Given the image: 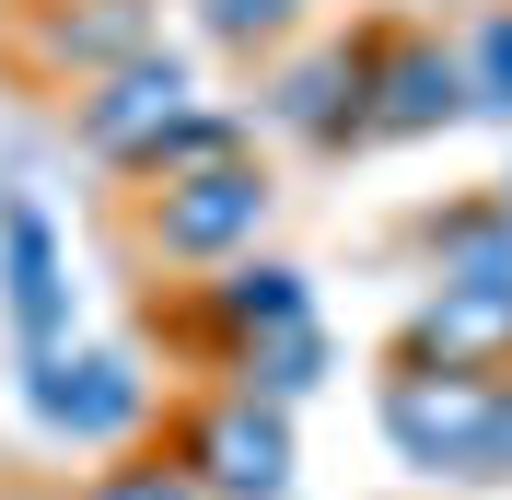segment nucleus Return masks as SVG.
Returning a JSON list of instances; mask_svg holds the SVG:
<instances>
[{"label":"nucleus","instance_id":"nucleus-1","mask_svg":"<svg viewBox=\"0 0 512 500\" xmlns=\"http://www.w3.org/2000/svg\"><path fill=\"white\" fill-rule=\"evenodd\" d=\"M268 210H280L268 163L233 152V163H198V175H152L140 187V245L163 268H233V256H256Z\"/></svg>","mask_w":512,"mask_h":500},{"label":"nucleus","instance_id":"nucleus-2","mask_svg":"<svg viewBox=\"0 0 512 500\" xmlns=\"http://www.w3.org/2000/svg\"><path fill=\"white\" fill-rule=\"evenodd\" d=\"M24 407H35V431L70 442V454H128L140 419H152V373L128 349H35Z\"/></svg>","mask_w":512,"mask_h":500},{"label":"nucleus","instance_id":"nucleus-3","mask_svg":"<svg viewBox=\"0 0 512 500\" xmlns=\"http://www.w3.org/2000/svg\"><path fill=\"white\" fill-rule=\"evenodd\" d=\"M384 442L419 477H501V384H478V373H384Z\"/></svg>","mask_w":512,"mask_h":500},{"label":"nucleus","instance_id":"nucleus-4","mask_svg":"<svg viewBox=\"0 0 512 500\" xmlns=\"http://www.w3.org/2000/svg\"><path fill=\"white\" fill-rule=\"evenodd\" d=\"M163 454L198 477V500H291V407L222 384V396H198L187 419H175Z\"/></svg>","mask_w":512,"mask_h":500},{"label":"nucleus","instance_id":"nucleus-5","mask_svg":"<svg viewBox=\"0 0 512 500\" xmlns=\"http://www.w3.org/2000/svg\"><path fill=\"white\" fill-rule=\"evenodd\" d=\"M478 117L466 105V47L419 24H373L361 35V140H431V128Z\"/></svg>","mask_w":512,"mask_h":500},{"label":"nucleus","instance_id":"nucleus-6","mask_svg":"<svg viewBox=\"0 0 512 500\" xmlns=\"http://www.w3.org/2000/svg\"><path fill=\"white\" fill-rule=\"evenodd\" d=\"M187 105H198L187 59H175V47H152V59H128V70H105V82H82V94H70V140H82L105 175H140Z\"/></svg>","mask_w":512,"mask_h":500},{"label":"nucleus","instance_id":"nucleus-7","mask_svg":"<svg viewBox=\"0 0 512 500\" xmlns=\"http://www.w3.org/2000/svg\"><path fill=\"white\" fill-rule=\"evenodd\" d=\"M256 128H280V140H303V152L361 140V35L280 47V59H268V94H256Z\"/></svg>","mask_w":512,"mask_h":500},{"label":"nucleus","instance_id":"nucleus-8","mask_svg":"<svg viewBox=\"0 0 512 500\" xmlns=\"http://www.w3.org/2000/svg\"><path fill=\"white\" fill-rule=\"evenodd\" d=\"M396 373H478L501 384L512 373V291H419L408 338H396Z\"/></svg>","mask_w":512,"mask_h":500},{"label":"nucleus","instance_id":"nucleus-9","mask_svg":"<svg viewBox=\"0 0 512 500\" xmlns=\"http://www.w3.org/2000/svg\"><path fill=\"white\" fill-rule=\"evenodd\" d=\"M0 303H12V338L35 349H70V256H59V221L35 198H0Z\"/></svg>","mask_w":512,"mask_h":500},{"label":"nucleus","instance_id":"nucleus-10","mask_svg":"<svg viewBox=\"0 0 512 500\" xmlns=\"http://www.w3.org/2000/svg\"><path fill=\"white\" fill-rule=\"evenodd\" d=\"M303 314H315V291H303V268H291V256H233V268H210V280H198L187 326L233 361V349L280 338V326H303Z\"/></svg>","mask_w":512,"mask_h":500},{"label":"nucleus","instance_id":"nucleus-11","mask_svg":"<svg viewBox=\"0 0 512 500\" xmlns=\"http://www.w3.org/2000/svg\"><path fill=\"white\" fill-rule=\"evenodd\" d=\"M24 12H35V59L70 70V94L152 59V0H24Z\"/></svg>","mask_w":512,"mask_h":500},{"label":"nucleus","instance_id":"nucleus-12","mask_svg":"<svg viewBox=\"0 0 512 500\" xmlns=\"http://www.w3.org/2000/svg\"><path fill=\"white\" fill-rule=\"evenodd\" d=\"M419 245H431V280H443V291H512V210H501V198L431 210Z\"/></svg>","mask_w":512,"mask_h":500},{"label":"nucleus","instance_id":"nucleus-13","mask_svg":"<svg viewBox=\"0 0 512 500\" xmlns=\"http://www.w3.org/2000/svg\"><path fill=\"white\" fill-rule=\"evenodd\" d=\"M233 384H245V396H268V407H303V396L326 384V326L303 314V326H280V338L233 349Z\"/></svg>","mask_w":512,"mask_h":500},{"label":"nucleus","instance_id":"nucleus-14","mask_svg":"<svg viewBox=\"0 0 512 500\" xmlns=\"http://www.w3.org/2000/svg\"><path fill=\"white\" fill-rule=\"evenodd\" d=\"M187 12H198L210 47H233V59H280L291 35L315 24V0H187Z\"/></svg>","mask_w":512,"mask_h":500},{"label":"nucleus","instance_id":"nucleus-15","mask_svg":"<svg viewBox=\"0 0 512 500\" xmlns=\"http://www.w3.org/2000/svg\"><path fill=\"white\" fill-rule=\"evenodd\" d=\"M466 105L478 117H512V0L478 12V35H466Z\"/></svg>","mask_w":512,"mask_h":500},{"label":"nucleus","instance_id":"nucleus-16","mask_svg":"<svg viewBox=\"0 0 512 500\" xmlns=\"http://www.w3.org/2000/svg\"><path fill=\"white\" fill-rule=\"evenodd\" d=\"M70 500H198V477L175 454H117V466H94Z\"/></svg>","mask_w":512,"mask_h":500},{"label":"nucleus","instance_id":"nucleus-17","mask_svg":"<svg viewBox=\"0 0 512 500\" xmlns=\"http://www.w3.org/2000/svg\"><path fill=\"white\" fill-rule=\"evenodd\" d=\"M501 477H512V373H501Z\"/></svg>","mask_w":512,"mask_h":500},{"label":"nucleus","instance_id":"nucleus-18","mask_svg":"<svg viewBox=\"0 0 512 500\" xmlns=\"http://www.w3.org/2000/svg\"><path fill=\"white\" fill-rule=\"evenodd\" d=\"M489 198H501V210H512V175H501V187H489Z\"/></svg>","mask_w":512,"mask_h":500},{"label":"nucleus","instance_id":"nucleus-19","mask_svg":"<svg viewBox=\"0 0 512 500\" xmlns=\"http://www.w3.org/2000/svg\"><path fill=\"white\" fill-rule=\"evenodd\" d=\"M0 500H35V489H0Z\"/></svg>","mask_w":512,"mask_h":500}]
</instances>
